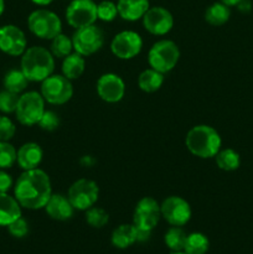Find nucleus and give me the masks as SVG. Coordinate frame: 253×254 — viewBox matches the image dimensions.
Here are the masks:
<instances>
[{
  "label": "nucleus",
  "instance_id": "72a5a7b5",
  "mask_svg": "<svg viewBox=\"0 0 253 254\" xmlns=\"http://www.w3.org/2000/svg\"><path fill=\"white\" fill-rule=\"evenodd\" d=\"M39 126L42 130H46V131L56 130L60 126L59 116L52 111H45V113L42 114L41 119H40Z\"/></svg>",
  "mask_w": 253,
  "mask_h": 254
},
{
  "label": "nucleus",
  "instance_id": "2f4dec72",
  "mask_svg": "<svg viewBox=\"0 0 253 254\" xmlns=\"http://www.w3.org/2000/svg\"><path fill=\"white\" fill-rule=\"evenodd\" d=\"M117 15H118V7L111 0H104L97 5V19L111 22L116 19Z\"/></svg>",
  "mask_w": 253,
  "mask_h": 254
},
{
  "label": "nucleus",
  "instance_id": "f704fd0d",
  "mask_svg": "<svg viewBox=\"0 0 253 254\" xmlns=\"http://www.w3.org/2000/svg\"><path fill=\"white\" fill-rule=\"evenodd\" d=\"M16 127L10 118L0 116V141H9L14 138Z\"/></svg>",
  "mask_w": 253,
  "mask_h": 254
},
{
  "label": "nucleus",
  "instance_id": "4468645a",
  "mask_svg": "<svg viewBox=\"0 0 253 254\" xmlns=\"http://www.w3.org/2000/svg\"><path fill=\"white\" fill-rule=\"evenodd\" d=\"M143 25L148 32L151 35L163 36L170 32L174 26V17L168 9L163 6L149 7L148 11L144 14Z\"/></svg>",
  "mask_w": 253,
  "mask_h": 254
},
{
  "label": "nucleus",
  "instance_id": "393cba45",
  "mask_svg": "<svg viewBox=\"0 0 253 254\" xmlns=\"http://www.w3.org/2000/svg\"><path fill=\"white\" fill-rule=\"evenodd\" d=\"M27 83H29V79L25 77L21 69H10L5 73L4 79H2L4 88L16 94L24 92L26 89Z\"/></svg>",
  "mask_w": 253,
  "mask_h": 254
},
{
  "label": "nucleus",
  "instance_id": "20e7f679",
  "mask_svg": "<svg viewBox=\"0 0 253 254\" xmlns=\"http://www.w3.org/2000/svg\"><path fill=\"white\" fill-rule=\"evenodd\" d=\"M180 50L171 40H160L151 46L148 54V62L151 68L161 73H168L178 64Z\"/></svg>",
  "mask_w": 253,
  "mask_h": 254
},
{
  "label": "nucleus",
  "instance_id": "ddd939ff",
  "mask_svg": "<svg viewBox=\"0 0 253 254\" xmlns=\"http://www.w3.org/2000/svg\"><path fill=\"white\" fill-rule=\"evenodd\" d=\"M143 47V40L135 31H122L111 42L112 54L121 60H131L138 56Z\"/></svg>",
  "mask_w": 253,
  "mask_h": 254
},
{
  "label": "nucleus",
  "instance_id": "f03ea898",
  "mask_svg": "<svg viewBox=\"0 0 253 254\" xmlns=\"http://www.w3.org/2000/svg\"><path fill=\"white\" fill-rule=\"evenodd\" d=\"M186 148L192 155L201 159L215 158L221 150V136L215 128L205 124L195 126L186 134Z\"/></svg>",
  "mask_w": 253,
  "mask_h": 254
},
{
  "label": "nucleus",
  "instance_id": "6e6552de",
  "mask_svg": "<svg viewBox=\"0 0 253 254\" xmlns=\"http://www.w3.org/2000/svg\"><path fill=\"white\" fill-rule=\"evenodd\" d=\"M72 44L77 54L82 56H91L102 49L104 44V34L101 27L92 24L88 26L76 29L72 36Z\"/></svg>",
  "mask_w": 253,
  "mask_h": 254
},
{
  "label": "nucleus",
  "instance_id": "37998d69",
  "mask_svg": "<svg viewBox=\"0 0 253 254\" xmlns=\"http://www.w3.org/2000/svg\"><path fill=\"white\" fill-rule=\"evenodd\" d=\"M170 254H186V253L184 252V251H181V252H171Z\"/></svg>",
  "mask_w": 253,
  "mask_h": 254
},
{
  "label": "nucleus",
  "instance_id": "412c9836",
  "mask_svg": "<svg viewBox=\"0 0 253 254\" xmlns=\"http://www.w3.org/2000/svg\"><path fill=\"white\" fill-rule=\"evenodd\" d=\"M111 242L118 250H126L136 242V228L134 225H121L112 232Z\"/></svg>",
  "mask_w": 253,
  "mask_h": 254
},
{
  "label": "nucleus",
  "instance_id": "dca6fc26",
  "mask_svg": "<svg viewBox=\"0 0 253 254\" xmlns=\"http://www.w3.org/2000/svg\"><path fill=\"white\" fill-rule=\"evenodd\" d=\"M97 93L107 103H117L126 93L124 81L116 73H104L97 81Z\"/></svg>",
  "mask_w": 253,
  "mask_h": 254
},
{
  "label": "nucleus",
  "instance_id": "9d476101",
  "mask_svg": "<svg viewBox=\"0 0 253 254\" xmlns=\"http://www.w3.org/2000/svg\"><path fill=\"white\" fill-rule=\"evenodd\" d=\"M161 218L160 205L153 197H144L136 203L133 213V225L139 230L153 231Z\"/></svg>",
  "mask_w": 253,
  "mask_h": 254
},
{
  "label": "nucleus",
  "instance_id": "79ce46f5",
  "mask_svg": "<svg viewBox=\"0 0 253 254\" xmlns=\"http://www.w3.org/2000/svg\"><path fill=\"white\" fill-rule=\"evenodd\" d=\"M4 10H5V1L4 0H0V16L2 15Z\"/></svg>",
  "mask_w": 253,
  "mask_h": 254
},
{
  "label": "nucleus",
  "instance_id": "aec40b11",
  "mask_svg": "<svg viewBox=\"0 0 253 254\" xmlns=\"http://www.w3.org/2000/svg\"><path fill=\"white\" fill-rule=\"evenodd\" d=\"M21 217V206L7 192H0V226H7Z\"/></svg>",
  "mask_w": 253,
  "mask_h": 254
},
{
  "label": "nucleus",
  "instance_id": "f8f14e48",
  "mask_svg": "<svg viewBox=\"0 0 253 254\" xmlns=\"http://www.w3.org/2000/svg\"><path fill=\"white\" fill-rule=\"evenodd\" d=\"M161 217L171 226L183 227L190 221V203L180 196H169L160 205Z\"/></svg>",
  "mask_w": 253,
  "mask_h": 254
},
{
  "label": "nucleus",
  "instance_id": "c9c22d12",
  "mask_svg": "<svg viewBox=\"0 0 253 254\" xmlns=\"http://www.w3.org/2000/svg\"><path fill=\"white\" fill-rule=\"evenodd\" d=\"M7 231L10 235L15 238H24L29 233V225H27L26 220L22 217L16 218L14 222L10 223L7 226Z\"/></svg>",
  "mask_w": 253,
  "mask_h": 254
},
{
  "label": "nucleus",
  "instance_id": "a878e982",
  "mask_svg": "<svg viewBox=\"0 0 253 254\" xmlns=\"http://www.w3.org/2000/svg\"><path fill=\"white\" fill-rule=\"evenodd\" d=\"M210 248V241L203 233L192 232L188 235L184 247L186 254H206Z\"/></svg>",
  "mask_w": 253,
  "mask_h": 254
},
{
  "label": "nucleus",
  "instance_id": "423d86ee",
  "mask_svg": "<svg viewBox=\"0 0 253 254\" xmlns=\"http://www.w3.org/2000/svg\"><path fill=\"white\" fill-rule=\"evenodd\" d=\"M45 113V99L39 92H26L20 96L17 103L16 119L20 124L26 127L39 124L42 114Z\"/></svg>",
  "mask_w": 253,
  "mask_h": 254
},
{
  "label": "nucleus",
  "instance_id": "2eb2a0df",
  "mask_svg": "<svg viewBox=\"0 0 253 254\" xmlns=\"http://www.w3.org/2000/svg\"><path fill=\"white\" fill-rule=\"evenodd\" d=\"M26 36L20 27L4 25L0 27V50L10 56H21L26 50Z\"/></svg>",
  "mask_w": 253,
  "mask_h": 254
},
{
  "label": "nucleus",
  "instance_id": "473e14b6",
  "mask_svg": "<svg viewBox=\"0 0 253 254\" xmlns=\"http://www.w3.org/2000/svg\"><path fill=\"white\" fill-rule=\"evenodd\" d=\"M19 94L12 93L6 89L0 92V112L5 114L15 113L17 103H19Z\"/></svg>",
  "mask_w": 253,
  "mask_h": 254
},
{
  "label": "nucleus",
  "instance_id": "a19ab883",
  "mask_svg": "<svg viewBox=\"0 0 253 254\" xmlns=\"http://www.w3.org/2000/svg\"><path fill=\"white\" fill-rule=\"evenodd\" d=\"M31 1L34 2V4H36V5H41V6H45V5L51 4L54 0H31Z\"/></svg>",
  "mask_w": 253,
  "mask_h": 254
},
{
  "label": "nucleus",
  "instance_id": "9b49d317",
  "mask_svg": "<svg viewBox=\"0 0 253 254\" xmlns=\"http://www.w3.org/2000/svg\"><path fill=\"white\" fill-rule=\"evenodd\" d=\"M66 20L74 29L94 24L97 20V4L93 0H72L66 9Z\"/></svg>",
  "mask_w": 253,
  "mask_h": 254
},
{
  "label": "nucleus",
  "instance_id": "39448f33",
  "mask_svg": "<svg viewBox=\"0 0 253 254\" xmlns=\"http://www.w3.org/2000/svg\"><path fill=\"white\" fill-rule=\"evenodd\" d=\"M29 30L36 37L42 40H52L61 34L62 22L54 11L47 9L34 10L27 17Z\"/></svg>",
  "mask_w": 253,
  "mask_h": 254
},
{
  "label": "nucleus",
  "instance_id": "f3484780",
  "mask_svg": "<svg viewBox=\"0 0 253 254\" xmlns=\"http://www.w3.org/2000/svg\"><path fill=\"white\" fill-rule=\"evenodd\" d=\"M44 208L47 215L52 220L56 221L69 220V218H72L74 212V208L69 202L68 197L61 195V193H52Z\"/></svg>",
  "mask_w": 253,
  "mask_h": 254
},
{
  "label": "nucleus",
  "instance_id": "0eeeda50",
  "mask_svg": "<svg viewBox=\"0 0 253 254\" xmlns=\"http://www.w3.org/2000/svg\"><path fill=\"white\" fill-rule=\"evenodd\" d=\"M41 96L45 102L55 106L64 104L73 96L71 81L63 74H51L42 81Z\"/></svg>",
  "mask_w": 253,
  "mask_h": 254
},
{
  "label": "nucleus",
  "instance_id": "58836bf2",
  "mask_svg": "<svg viewBox=\"0 0 253 254\" xmlns=\"http://www.w3.org/2000/svg\"><path fill=\"white\" fill-rule=\"evenodd\" d=\"M236 6L238 7V10L242 12H250L252 10V2L251 0H241Z\"/></svg>",
  "mask_w": 253,
  "mask_h": 254
},
{
  "label": "nucleus",
  "instance_id": "ea45409f",
  "mask_svg": "<svg viewBox=\"0 0 253 254\" xmlns=\"http://www.w3.org/2000/svg\"><path fill=\"white\" fill-rule=\"evenodd\" d=\"M220 1L231 7V6H236V5H237L241 0H220Z\"/></svg>",
  "mask_w": 253,
  "mask_h": 254
},
{
  "label": "nucleus",
  "instance_id": "bb28decb",
  "mask_svg": "<svg viewBox=\"0 0 253 254\" xmlns=\"http://www.w3.org/2000/svg\"><path fill=\"white\" fill-rule=\"evenodd\" d=\"M216 164L223 171H235L241 165V156L233 149H222L215 156Z\"/></svg>",
  "mask_w": 253,
  "mask_h": 254
},
{
  "label": "nucleus",
  "instance_id": "b1692460",
  "mask_svg": "<svg viewBox=\"0 0 253 254\" xmlns=\"http://www.w3.org/2000/svg\"><path fill=\"white\" fill-rule=\"evenodd\" d=\"M231 10L230 6L223 2L217 1L211 4L205 11V20L212 26H222L230 20Z\"/></svg>",
  "mask_w": 253,
  "mask_h": 254
},
{
  "label": "nucleus",
  "instance_id": "5701e85b",
  "mask_svg": "<svg viewBox=\"0 0 253 254\" xmlns=\"http://www.w3.org/2000/svg\"><path fill=\"white\" fill-rule=\"evenodd\" d=\"M164 83V73L154 68L144 69L138 77V86L145 93H154Z\"/></svg>",
  "mask_w": 253,
  "mask_h": 254
},
{
  "label": "nucleus",
  "instance_id": "f257e3e1",
  "mask_svg": "<svg viewBox=\"0 0 253 254\" xmlns=\"http://www.w3.org/2000/svg\"><path fill=\"white\" fill-rule=\"evenodd\" d=\"M14 195L21 207L27 210L44 208L52 195L49 175L39 168L25 170L15 183Z\"/></svg>",
  "mask_w": 253,
  "mask_h": 254
},
{
  "label": "nucleus",
  "instance_id": "6ab92c4d",
  "mask_svg": "<svg viewBox=\"0 0 253 254\" xmlns=\"http://www.w3.org/2000/svg\"><path fill=\"white\" fill-rule=\"evenodd\" d=\"M118 15L126 21H136L144 16L150 7L149 0H118Z\"/></svg>",
  "mask_w": 253,
  "mask_h": 254
},
{
  "label": "nucleus",
  "instance_id": "4be33fe9",
  "mask_svg": "<svg viewBox=\"0 0 253 254\" xmlns=\"http://www.w3.org/2000/svg\"><path fill=\"white\" fill-rule=\"evenodd\" d=\"M84 68H86V61H84V56L77 54H69L66 56L62 62V74L69 81L72 79H77L83 74Z\"/></svg>",
  "mask_w": 253,
  "mask_h": 254
},
{
  "label": "nucleus",
  "instance_id": "a211bd4d",
  "mask_svg": "<svg viewBox=\"0 0 253 254\" xmlns=\"http://www.w3.org/2000/svg\"><path fill=\"white\" fill-rule=\"evenodd\" d=\"M42 156H44V153H42L41 146L31 141V143H26L20 146L17 150L16 163L24 171L32 170V169H37V166L41 164Z\"/></svg>",
  "mask_w": 253,
  "mask_h": 254
},
{
  "label": "nucleus",
  "instance_id": "cd10ccee",
  "mask_svg": "<svg viewBox=\"0 0 253 254\" xmlns=\"http://www.w3.org/2000/svg\"><path fill=\"white\" fill-rule=\"evenodd\" d=\"M186 237L188 235L183 228L179 226H173L164 236V242L171 252H181L185 247Z\"/></svg>",
  "mask_w": 253,
  "mask_h": 254
},
{
  "label": "nucleus",
  "instance_id": "7ed1b4c3",
  "mask_svg": "<svg viewBox=\"0 0 253 254\" xmlns=\"http://www.w3.org/2000/svg\"><path fill=\"white\" fill-rule=\"evenodd\" d=\"M54 56L45 47H29L22 54L21 71L29 82H42L54 73Z\"/></svg>",
  "mask_w": 253,
  "mask_h": 254
},
{
  "label": "nucleus",
  "instance_id": "c85d7f7f",
  "mask_svg": "<svg viewBox=\"0 0 253 254\" xmlns=\"http://www.w3.org/2000/svg\"><path fill=\"white\" fill-rule=\"evenodd\" d=\"M73 50V44H72V39H69L67 35L59 34L56 37L51 40V54L54 57L57 59H64L72 54Z\"/></svg>",
  "mask_w": 253,
  "mask_h": 254
},
{
  "label": "nucleus",
  "instance_id": "4c0bfd02",
  "mask_svg": "<svg viewBox=\"0 0 253 254\" xmlns=\"http://www.w3.org/2000/svg\"><path fill=\"white\" fill-rule=\"evenodd\" d=\"M150 236H151V231L139 230V228H136V242H140V243L148 242V241L150 240Z\"/></svg>",
  "mask_w": 253,
  "mask_h": 254
},
{
  "label": "nucleus",
  "instance_id": "1a4fd4ad",
  "mask_svg": "<svg viewBox=\"0 0 253 254\" xmlns=\"http://www.w3.org/2000/svg\"><path fill=\"white\" fill-rule=\"evenodd\" d=\"M99 196V188L93 180L88 179H79L74 181L68 189L69 202L73 206L74 210L87 211L94 206Z\"/></svg>",
  "mask_w": 253,
  "mask_h": 254
},
{
  "label": "nucleus",
  "instance_id": "7c9ffc66",
  "mask_svg": "<svg viewBox=\"0 0 253 254\" xmlns=\"http://www.w3.org/2000/svg\"><path fill=\"white\" fill-rule=\"evenodd\" d=\"M17 151L9 141H0V169H9L16 163Z\"/></svg>",
  "mask_w": 253,
  "mask_h": 254
},
{
  "label": "nucleus",
  "instance_id": "c756f323",
  "mask_svg": "<svg viewBox=\"0 0 253 254\" xmlns=\"http://www.w3.org/2000/svg\"><path fill=\"white\" fill-rule=\"evenodd\" d=\"M86 221L91 227L102 228L108 223L109 216L103 208L92 206L91 208L86 211Z\"/></svg>",
  "mask_w": 253,
  "mask_h": 254
},
{
  "label": "nucleus",
  "instance_id": "e433bc0d",
  "mask_svg": "<svg viewBox=\"0 0 253 254\" xmlns=\"http://www.w3.org/2000/svg\"><path fill=\"white\" fill-rule=\"evenodd\" d=\"M12 186L11 176L4 170H0V192H7Z\"/></svg>",
  "mask_w": 253,
  "mask_h": 254
}]
</instances>
